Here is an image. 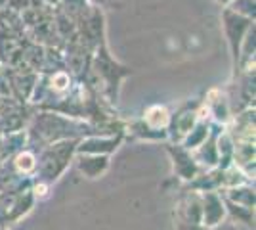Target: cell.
Here are the masks:
<instances>
[{
	"label": "cell",
	"mask_w": 256,
	"mask_h": 230,
	"mask_svg": "<svg viewBox=\"0 0 256 230\" xmlns=\"http://www.w3.org/2000/svg\"><path fill=\"white\" fill-rule=\"evenodd\" d=\"M75 140H64V142L52 144L46 152H44L42 159H40V173L44 178L48 180H56L58 176L64 173V169L67 167L71 155L75 152Z\"/></svg>",
	"instance_id": "cell-1"
},
{
	"label": "cell",
	"mask_w": 256,
	"mask_h": 230,
	"mask_svg": "<svg viewBox=\"0 0 256 230\" xmlns=\"http://www.w3.org/2000/svg\"><path fill=\"white\" fill-rule=\"evenodd\" d=\"M222 20H224V31L230 43V50H232V58H234V66L239 62V48L245 39L246 31L254 25V20H248L245 16H239L230 8H224L222 12Z\"/></svg>",
	"instance_id": "cell-2"
},
{
	"label": "cell",
	"mask_w": 256,
	"mask_h": 230,
	"mask_svg": "<svg viewBox=\"0 0 256 230\" xmlns=\"http://www.w3.org/2000/svg\"><path fill=\"white\" fill-rule=\"evenodd\" d=\"M226 217L224 201L220 199L218 194H214L212 190H208L203 197H201V222L206 228H214L218 226Z\"/></svg>",
	"instance_id": "cell-3"
},
{
	"label": "cell",
	"mask_w": 256,
	"mask_h": 230,
	"mask_svg": "<svg viewBox=\"0 0 256 230\" xmlns=\"http://www.w3.org/2000/svg\"><path fill=\"white\" fill-rule=\"evenodd\" d=\"M170 153L174 155V165H176L178 175H180L182 178H186V180L193 178L195 173H197V165H195V161L192 159V153L188 152L186 148H176V152L170 148Z\"/></svg>",
	"instance_id": "cell-4"
},
{
	"label": "cell",
	"mask_w": 256,
	"mask_h": 230,
	"mask_svg": "<svg viewBox=\"0 0 256 230\" xmlns=\"http://www.w3.org/2000/svg\"><path fill=\"white\" fill-rule=\"evenodd\" d=\"M78 169L84 173L88 178H96L107 169V157L100 153H88V157L78 159Z\"/></svg>",
	"instance_id": "cell-5"
},
{
	"label": "cell",
	"mask_w": 256,
	"mask_h": 230,
	"mask_svg": "<svg viewBox=\"0 0 256 230\" xmlns=\"http://www.w3.org/2000/svg\"><path fill=\"white\" fill-rule=\"evenodd\" d=\"M144 119H146L151 131H159V129H164L170 123V115H168L166 108H162V106H151L150 110L146 111Z\"/></svg>",
	"instance_id": "cell-6"
},
{
	"label": "cell",
	"mask_w": 256,
	"mask_h": 230,
	"mask_svg": "<svg viewBox=\"0 0 256 230\" xmlns=\"http://www.w3.org/2000/svg\"><path fill=\"white\" fill-rule=\"evenodd\" d=\"M14 167H16V171L18 173H23V175H29L31 171H34L38 163H36V159H34V155L29 152H20L16 157H14Z\"/></svg>",
	"instance_id": "cell-7"
},
{
	"label": "cell",
	"mask_w": 256,
	"mask_h": 230,
	"mask_svg": "<svg viewBox=\"0 0 256 230\" xmlns=\"http://www.w3.org/2000/svg\"><path fill=\"white\" fill-rule=\"evenodd\" d=\"M226 8L234 10L239 16H245L248 20H254V0H232Z\"/></svg>",
	"instance_id": "cell-8"
},
{
	"label": "cell",
	"mask_w": 256,
	"mask_h": 230,
	"mask_svg": "<svg viewBox=\"0 0 256 230\" xmlns=\"http://www.w3.org/2000/svg\"><path fill=\"white\" fill-rule=\"evenodd\" d=\"M195 125V111H182L176 117V129L180 131L182 136H186Z\"/></svg>",
	"instance_id": "cell-9"
},
{
	"label": "cell",
	"mask_w": 256,
	"mask_h": 230,
	"mask_svg": "<svg viewBox=\"0 0 256 230\" xmlns=\"http://www.w3.org/2000/svg\"><path fill=\"white\" fill-rule=\"evenodd\" d=\"M178 230H203L201 224H193V222H180Z\"/></svg>",
	"instance_id": "cell-10"
},
{
	"label": "cell",
	"mask_w": 256,
	"mask_h": 230,
	"mask_svg": "<svg viewBox=\"0 0 256 230\" xmlns=\"http://www.w3.org/2000/svg\"><path fill=\"white\" fill-rule=\"evenodd\" d=\"M216 2H218V4H222V8H226V6H228L232 0H216Z\"/></svg>",
	"instance_id": "cell-11"
},
{
	"label": "cell",
	"mask_w": 256,
	"mask_h": 230,
	"mask_svg": "<svg viewBox=\"0 0 256 230\" xmlns=\"http://www.w3.org/2000/svg\"><path fill=\"white\" fill-rule=\"evenodd\" d=\"M50 4H58V2H62V0H48Z\"/></svg>",
	"instance_id": "cell-12"
},
{
	"label": "cell",
	"mask_w": 256,
	"mask_h": 230,
	"mask_svg": "<svg viewBox=\"0 0 256 230\" xmlns=\"http://www.w3.org/2000/svg\"><path fill=\"white\" fill-rule=\"evenodd\" d=\"M92 2H96V4H102V2H106V0H92Z\"/></svg>",
	"instance_id": "cell-13"
},
{
	"label": "cell",
	"mask_w": 256,
	"mask_h": 230,
	"mask_svg": "<svg viewBox=\"0 0 256 230\" xmlns=\"http://www.w3.org/2000/svg\"><path fill=\"white\" fill-rule=\"evenodd\" d=\"M0 230H2V228H0Z\"/></svg>",
	"instance_id": "cell-14"
}]
</instances>
